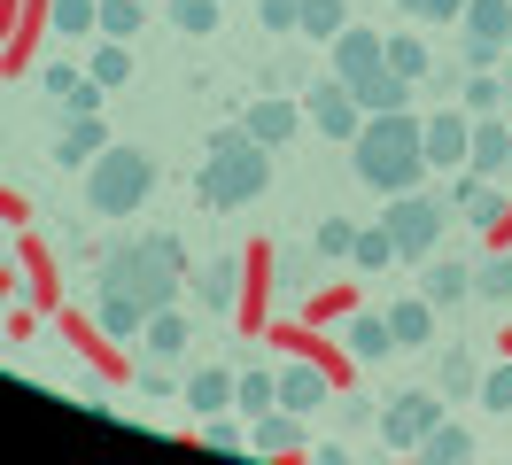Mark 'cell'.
Listing matches in <instances>:
<instances>
[{
	"mask_svg": "<svg viewBox=\"0 0 512 465\" xmlns=\"http://www.w3.org/2000/svg\"><path fill=\"white\" fill-rule=\"evenodd\" d=\"M264 31H303V0H264Z\"/></svg>",
	"mask_w": 512,
	"mask_h": 465,
	"instance_id": "60d3db41",
	"label": "cell"
},
{
	"mask_svg": "<svg viewBox=\"0 0 512 465\" xmlns=\"http://www.w3.org/2000/svg\"><path fill=\"white\" fill-rule=\"evenodd\" d=\"M419 450H427V458H435V465H466V458H474V434H466V427H443V419H435Z\"/></svg>",
	"mask_w": 512,
	"mask_h": 465,
	"instance_id": "cb8c5ba5",
	"label": "cell"
},
{
	"mask_svg": "<svg viewBox=\"0 0 512 465\" xmlns=\"http://www.w3.org/2000/svg\"><path fill=\"white\" fill-rule=\"evenodd\" d=\"M350 155H357V179L373 186V194H412L419 171H427L419 117H412V109H381V117H365V132L350 140Z\"/></svg>",
	"mask_w": 512,
	"mask_h": 465,
	"instance_id": "7a4b0ae2",
	"label": "cell"
},
{
	"mask_svg": "<svg viewBox=\"0 0 512 465\" xmlns=\"http://www.w3.org/2000/svg\"><path fill=\"white\" fill-rule=\"evenodd\" d=\"M419 295H427L435 310L466 303V295H474V264H458V256H427V264H419Z\"/></svg>",
	"mask_w": 512,
	"mask_h": 465,
	"instance_id": "4fadbf2b",
	"label": "cell"
},
{
	"mask_svg": "<svg viewBox=\"0 0 512 465\" xmlns=\"http://www.w3.org/2000/svg\"><path fill=\"white\" fill-rule=\"evenodd\" d=\"M427 334H435V303H427V295H404V303H388V341H396V349H419Z\"/></svg>",
	"mask_w": 512,
	"mask_h": 465,
	"instance_id": "2e32d148",
	"label": "cell"
},
{
	"mask_svg": "<svg viewBox=\"0 0 512 465\" xmlns=\"http://www.w3.org/2000/svg\"><path fill=\"white\" fill-rule=\"evenodd\" d=\"M241 295V256H210L202 264V310H233Z\"/></svg>",
	"mask_w": 512,
	"mask_h": 465,
	"instance_id": "44dd1931",
	"label": "cell"
},
{
	"mask_svg": "<svg viewBox=\"0 0 512 465\" xmlns=\"http://www.w3.org/2000/svg\"><path fill=\"white\" fill-rule=\"evenodd\" d=\"M280 403L311 419V411L326 403V372H319V365H280Z\"/></svg>",
	"mask_w": 512,
	"mask_h": 465,
	"instance_id": "d6986e66",
	"label": "cell"
},
{
	"mask_svg": "<svg viewBox=\"0 0 512 465\" xmlns=\"http://www.w3.org/2000/svg\"><path fill=\"white\" fill-rule=\"evenodd\" d=\"M342 341H350L357 365H381L388 349H396V341H388V318H350V326H342Z\"/></svg>",
	"mask_w": 512,
	"mask_h": 465,
	"instance_id": "603a6c76",
	"label": "cell"
},
{
	"mask_svg": "<svg viewBox=\"0 0 512 465\" xmlns=\"http://www.w3.org/2000/svg\"><path fill=\"white\" fill-rule=\"evenodd\" d=\"M505 78H489V70H474L466 78V117H505Z\"/></svg>",
	"mask_w": 512,
	"mask_h": 465,
	"instance_id": "4316f807",
	"label": "cell"
},
{
	"mask_svg": "<svg viewBox=\"0 0 512 465\" xmlns=\"http://www.w3.org/2000/svg\"><path fill=\"white\" fill-rule=\"evenodd\" d=\"M156 155L148 148H101L94 163H86V210L94 217H132L148 194H156Z\"/></svg>",
	"mask_w": 512,
	"mask_h": 465,
	"instance_id": "277c9868",
	"label": "cell"
},
{
	"mask_svg": "<svg viewBox=\"0 0 512 465\" xmlns=\"http://www.w3.org/2000/svg\"><path fill=\"white\" fill-rule=\"evenodd\" d=\"M101 148H109L101 117H70V124H63V140H55V163H70V171H78V163H94Z\"/></svg>",
	"mask_w": 512,
	"mask_h": 465,
	"instance_id": "ac0fdd59",
	"label": "cell"
},
{
	"mask_svg": "<svg viewBox=\"0 0 512 465\" xmlns=\"http://www.w3.org/2000/svg\"><path fill=\"white\" fill-rule=\"evenodd\" d=\"M303 117L319 124L326 140H357V132H365V101H357L342 78H319V86L303 93Z\"/></svg>",
	"mask_w": 512,
	"mask_h": 465,
	"instance_id": "52a82bcc",
	"label": "cell"
},
{
	"mask_svg": "<svg viewBox=\"0 0 512 465\" xmlns=\"http://www.w3.org/2000/svg\"><path fill=\"white\" fill-rule=\"evenodd\" d=\"M171 388H179V380H171V357H148V365H140V396H171Z\"/></svg>",
	"mask_w": 512,
	"mask_h": 465,
	"instance_id": "ab89813d",
	"label": "cell"
},
{
	"mask_svg": "<svg viewBox=\"0 0 512 465\" xmlns=\"http://www.w3.org/2000/svg\"><path fill=\"white\" fill-rule=\"evenodd\" d=\"M388 70H404V78H427V47H419L412 31H388Z\"/></svg>",
	"mask_w": 512,
	"mask_h": 465,
	"instance_id": "d6a6232c",
	"label": "cell"
},
{
	"mask_svg": "<svg viewBox=\"0 0 512 465\" xmlns=\"http://www.w3.org/2000/svg\"><path fill=\"white\" fill-rule=\"evenodd\" d=\"M272 186V148L249 140L241 124H218L210 132V155H202V171H194V194H202V210H241Z\"/></svg>",
	"mask_w": 512,
	"mask_h": 465,
	"instance_id": "3957f363",
	"label": "cell"
},
{
	"mask_svg": "<svg viewBox=\"0 0 512 465\" xmlns=\"http://www.w3.org/2000/svg\"><path fill=\"white\" fill-rule=\"evenodd\" d=\"M443 388H450V396L481 388V372H474V357H466V349H450V357H443Z\"/></svg>",
	"mask_w": 512,
	"mask_h": 465,
	"instance_id": "d590c367",
	"label": "cell"
},
{
	"mask_svg": "<svg viewBox=\"0 0 512 465\" xmlns=\"http://www.w3.org/2000/svg\"><path fill=\"white\" fill-rule=\"evenodd\" d=\"M435 419H443V403L419 396V388H404V396H388V411H381V442L388 450H419Z\"/></svg>",
	"mask_w": 512,
	"mask_h": 465,
	"instance_id": "ba28073f",
	"label": "cell"
},
{
	"mask_svg": "<svg viewBox=\"0 0 512 465\" xmlns=\"http://www.w3.org/2000/svg\"><path fill=\"white\" fill-rule=\"evenodd\" d=\"M202 442H210V450H249V434L233 427L225 411H210V419H202Z\"/></svg>",
	"mask_w": 512,
	"mask_h": 465,
	"instance_id": "8d00e7d4",
	"label": "cell"
},
{
	"mask_svg": "<svg viewBox=\"0 0 512 465\" xmlns=\"http://www.w3.org/2000/svg\"><path fill=\"white\" fill-rule=\"evenodd\" d=\"M163 16H171L179 31H194V39H202V31H218V0H163Z\"/></svg>",
	"mask_w": 512,
	"mask_h": 465,
	"instance_id": "83f0119b",
	"label": "cell"
},
{
	"mask_svg": "<svg viewBox=\"0 0 512 465\" xmlns=\"http://www.w3.org/2000/svg\"><path fill=\"white\" fill-rule=\"evenodd\" d=\"M412 86H419V78H404V70H388V62H381V70H373V78H357V101H365V117H381V109H412Z\"/></svg>",
	"mask_w": 512,
	"mask_h": 465,
	"instance_id": "9a60e30c",
	"label": "cell"
},
{
	"mask_svg": "<svg viewBox=\"0 0 512 465\" xmlns=\"http://www.w3.org/2000/svg\"><path fill=\"white\" fill-rule=\"evenodd\" d=\"M179 279H187V248L179 233H132V241H109L94 264V318L101 334L117 341H140V326L171 310L179 295Z\"/></svg>",
	"mask_w": 512,
	"mask_h": 465,
	"instance_id": "6da1fadb",
	"label": "cell"
},
{
	"mask_svg": "<svg viewBox=\"0 0 512 465\" xmlns=\"http://www.w3.org/2000/svg\"><path fill=\"white\" fill-rule=\"evenodd\" d=\"M47 16L63 39H86V31H101V0H47Z\"/></svg>",
	"mask_w": 512,
	"mask_h": 465,
	"instance_id": "d4e9b609",
	"label": "cell"
},
{
	"mask_svg": "<svg viewBox=\"0 0 512 465\" xmlns=\"http://www.w3.org/2000/svg\"><path fill=\"white\" fill-rule=\"evenodd\" d=\"M140 31V0H101V39H132Z\"/></svg>",
	"mask_w": 512,
	"mask_h": 465,
	"instance_id": "e575fe53",
	"label": "cell"
},
{
	"mask_svg": "<svg viewBox=\"0 0 512 465\" xmlns=\"http://www.w3.org/2000/svg\"><path fill=\"white\" fill-rule=\"evenodd\" d=\"M233 403H241V411H272V403H280V372H241V380H233Z\"/></svg>",
	"mask_w": 512,
	"mask_h": 465,
	"instance_id": "484cf974",
	"label": "cell"
},
{
	"mask_svg": "<svg viewBox=\"0 0 512 465\" xmlns=\"http://www.w3.org/2000/svg\"><path fill=\"white\" fill-rule=\"evenodd\" d=\"M404 16H427V24H450V16H466V0H396Z\"/></svg>",
	"mask_w": 512,
	"mask_h": 465,
	"instance_id": "f35d334b",
	"label": "cell"
},
{
	"mask_svg": "<svg viewBox=\"0 0 512 465\" xmlns=\"http://www.w3.org/2000/svg\"><path fill=\"white\" fill-rule=\"evenodd\" d=\"M311 248H319V256H350V248H357V225H350V217H319Z\"/></svg>",
	"mask_w": 512,
	"mask_h": 465,
	"instance_id": "836d02e7",
	"label": "cell"
},
{
	"mask_svg": "<svg viewBox=\"0 0 512 465\" xmlns=\"http://www.w3.org/2000/svg\"><path fill=\"white\" fill-rule=\"evenodd\" d=\"M450 202H458V217H466V225H505V186L481 179V171H458Z\"/></svg>",
	"mask_w": 512,
	"mask_h": 465,
	"instance_id": "5bb4252c",
	"label": "cell"
},
{
	"mask_svg": "<svg viewBox=\"0 0 512 465\" xmlns=\"http://www.w3.org/2000/svg\"><path fill=\"white\" fill-rule=\"evenodd\" d=\"M86 70H94L101 86H125V78H132V55H125V39H101V47H94V62H86Z\"/></svg>",
	"mask_w": 512,
	"mask_h": 465,
	"instance_id": "f546056e",
	"label": "cell"
},
{
	"mask_svg": "<svg viewBox=\"0 0 512 465\" xmlns=\"http://www.w3.org/2000/svg\"><path fill=\"white\" fill-rule=\"evenodd\" d=\"M381 62H388V39H381V31H357V24H342V31H334V78H342V86L373 78Z\"/></svg>",
	"mask_w": 512,
	"mask_h": 465,
	"instance_id": "8fae6325",
	"label": "cell"
},
{
	"mask_svg": "<svg viewBox=\"0 0 512 465\" xmlns=\"http://www.w3.org/2000/svg\"><path fill=\"white\" fill-rule=\"evenodd\" d=\"M512 47V0H466V70H497Z\"/></svg>",
	"mask_w": 512,
	"mask_h": 465,
	"instance_id": "8992f818",
	"label": "cell"
},
{
	"mask_svg": "<svg viewBox=\"0 0 512 465\" xmlns=\"http://www.w3.org/2000/svg\"><path fill=\"white\" fill-rule=\"evenodd\" d=\"M295 442H303V411H288V403L256 411V427H249V450H295Z\"/></svg>",
	"mask_w": 512,
	"mask_h": 465,
	"instance_id": "e0dca14e",
	"label": "cell"
},
{
	"mask_svg": "<svg viewBox=\"0 0 512 465\" xmlns=\"http://www.w3.org/2000/svg\"><path fill=\"white\" fill-rule=\"evenodd\" d=\"M474 295H489V303H512V256H489V264H474Z\"/></svg>",
	"mask_w": 512,
	"mask_h": 465,
	"instance_id": "1f68e13d",
	"label": "cell"
},
{
	"mask_svg": "<svg viewBox=\"0 0 512 465\" xmlns=\"http://www.w3.org/2000/svg\"><path fill=\"white\" fill-rule=\"evenodd\" d=\"M388 256H396V241H388V225H373V233H357V248H350V264H357V272H388Z\"/></svg>",
	"mask_w": 512,
	"mask_h": 465,
	"instance_id": "4dcf8cb0",
	"label": "cell"
},
{
	"mask_svg": "<svg viewBox=\"0 0 512 465\" xmlns=\"http://www.w3.org/2000/svg\"><path fill=\"white\" fill-rule=\"evenodd\" d=\"M466 171L512 186V124L505 117H474V148H466Z\"/></svg>",
	"mask_w": 512,
	"mask_h": 465,
	"instance_id": "30bf717a",
	"label": "cell"
},
{
	"mask_svg": "<svg viewBox=\"0 0 512 465\" xmlns=\"http://www.w3.org/2000/svg\"><path fill=\"white\" fill-rule=\"evenodd\" d=\"M303 124H311V117L295 109L288 93H264V101H256L249 117H241V132H249V140H264V148H288V140L303 132Z\"/></svg>",
	"mask_w": 512,
	"mask_h": 465,
	"instance_id": "7c38bea8",
	"label": "cell"
},
{
	"mask_svg": "<svg viewBox=\"0 0 512 465\" xmlns=\"http://www.w3.org/2000/svg\"><path fill=\"white\" fill-rule=\"evenodd\" d=\"M481 403H489V411H512V365H489V372H481Z\"/></svg>",
	"mask_w": 512,
	"mask_h": 465,
	"instance_id": "74e56055",
	"label": "cell"
},
{
	"mask_svg": "<svg viewBox=\"0 0 512 465\" xmlns=\"http://www.w3.org/2000/svg\"><path fill=\"white\" fill-rule=\"evenodd\" d=\"M419 140H427V171H466V148H474V117H466V109L419 117Z\"/></svg>",
	"mask_w": 512,
	"mask_h": 465,
	"instance_id": "9c48e42d",
	"label": "cell"
},
{
	"mask_svg": "<svg viewBox=\"0 0 512 465\" xmlns=\"http://www.w3.org/2000/svg\"><path fill=\"white\" fill-rule=\"evenodd\" d=\"M342 24H350V0H303V31L311 39H334Z\"/></svg>",
	"mask_w": 512,
	"mask_h": 465,
	"instance_id": "f1b7e54d",
	"label": "cell"
},
{
	"mask_svg": "<svg viewBox=\"0 0 512 465\" xmlns=\"http://www.w3.org/2000/svg\"><path fill=\"white\" fill-rule=\"evenodd\" d=\"M388 241H396V256H412V264H427L435 256V241H443V202L435 194H388Z\"/></svg>",
	"mask_w": 512,
	"mask_h": 465,
	"instance_id": "5b68a950",
	"label": "cell"
},
{
	"mask_svg": "<svg viewBox=\"0 0 512 465\" xmlns=\"http://www.w3.org/2000/svg\"><path fill=\"white\" fill-rule=\"evenodd\" d=\"M140 349H148V357H171V365H179V349H187V318H179V310H156V318L140 326Z\"/></svg>",
	"mask_w": 512,
	"mask_h": 465,
	"instance_id": "7402d4cb",
	"label": "cell"
},
{
	"mask_svg": "<svg viewBox=\"0 0 512 465\" xmlns=\"http://www.w3.org/2000/svg\"><path fill=\"white\" fill-rule=\"evenodd\" d=\"M179 396L194 403V419H210V411H225V403H233V372L202 365V372H187V388H179Z\"/></svg>",
	"mask_w": 512,
	"mask_h": 465,
	"instance_id": "ffe728a7",
	"label": "cell"
}]
</instances>
